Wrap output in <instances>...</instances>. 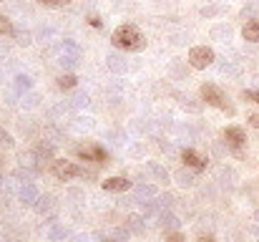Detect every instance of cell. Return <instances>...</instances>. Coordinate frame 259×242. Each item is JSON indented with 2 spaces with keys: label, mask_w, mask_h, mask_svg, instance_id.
<instances>
[{
  "label": "cell",
  "mask_w": 259,
  "mask_h": 242,
  "mask_svg": "<svg viewBox=\"0 0 259 242\" xmlns=\"http://www.w3.org/2000/svg\"><path fill=\"white\" fill-rule=\"evenodd\" d=\"M111 43H113L116 48H121V51H134V53H139V51L146 48L144 33H141L136 25H131V23L118 25V28L113 30V36H111Z\"/></svg>",
  "instance_id": "obj_1"
},
{
  "label": "cell",
  "mask_w": 259,
  "mask_h": 242,
  "mask_svg": "<svg viewBox=\"0 0 259 242\" xmlns=\"http://www.w3.org/2000/svg\"><path fill=\"white\" fill-rule=\"evenodd\" d=\"M199 96H201V101H206V103H209V106H214V109H222V111H224V114H229V116H234V114H237V109L229 103V96H227L217 83H201Z\"/></svg>",
  "instance_id": "obj_2"
},
{
  "label": "cell",
  "mask_w": 259,
  "mask_h": 242,
  "mask_svg": "<svg viewBox=\"0 0 259 242\" xmlns=\"http://www.w3.org/2000/svg\"><path fill=\"white\" fill-rule=\"evenodd\" d=\"M222 136H224V142H227V147L232 149L234 157H244V149H247V131H244L242 126H227V129L222 131Z\"/></svg>",
  "instance_id": "obj_3"
},
{
  "label": "cell",
  "mask_w": 259,
  "mask_h": 242,
  "mask_svg": "<svg viewBox=\"0 0 259 242\" xmlns=\"http://www.w3.org/2000/svg\"><path fill=\"white\" fill-rule=\"evenodd\" d=\"M51 171H53V177L61 179V182H68V179H73V177H83V169H81L76 161H66V159H56L51 164Z\"/></svg>",
  "instance_id": "obj_4"
},
{
  "label": "cell",
  "mask_w": 259,
  "mask_h": 242,
  "mask_svg": "<svg viewBox=\"0 0 259 242\" xmlns=\"http://www.w3.org/2000/svg\"><path fill=\"white\" fill-rule=\"evenodd\" d=\"M217 61V53L209 48V46H194L191 51H189V63H191V68H206V66H211Z\"/></svg>",
  "instance_id": "obj_5"
},
{
  "label": "cell",
  "mask_w": 259,
  "mask_h": 242,
  "mask_svg": "<svg viewBox=\"0 0 259 242\" xmlns=\"http://www.w3.org/2000/svg\"><path fill=\"white\" fill-rule=\"evenodd\" d=\"M76 157L83 161H96V164H108V152L98 144L93 147H76Z\"/></svg>",
  "instance_id": "obj_6"
},
{
  "label": "cell",
  "mask_w": 259,
  "mask_h": 242,
  "mask_svg": "<svg viewBox=\"0 0 259 242\" xmlns=\"http://www.w3.org/2000/svg\"><path fill=\"white\" fill-rule=\"evenodd\" d=\"M181 161H184L186 166L196 169V171L206 169V164H209V159H206L204 154H199L196 149H184V152H181Z\"/></svg>",
  "instance_id": "obj_7"
},
{
  "label": "cell",
  "mask_w": 259,
  "mask_h": 242,
  "mask_svg": "<svg viewBox=\"0 0 259 242\" xmlns=\"http://www.w3.org/2000/svg\"><path fill=\"white\" fill-rule=\"evenodd\" d=\"M101 187L106 192H126V189H131V182L126 177H108V179L101 182Z\"/></svg>",
  "instance_id": "obj_8"
},
{
  "label": "cell",
  "mask_w": 259,
  "mask_h": 242,
  "mask_svg": "<svg viewBox=\"0 0 259 242\" xmlns=\"http://www.w3.org/2000/svg\"><path fill=\"white\" fill-rule=\"evenodd\" d=\"M242 38L249 41V43H259V18L247 20V25L242 28Z\"/></svg>",
  "instance_id": "obj_9"
},
{
  "label": "cell",
  "mask_w": 259,
  "mask_h": 242,
  "mask_svg": "<svg viewBox=\"0 0 259 242\" xmlns=\"http://www.w3.org/2000/svg\"><path fill=\"white\" fill-rule=\"evenodd\" d=\"M78 86V79L73 76V74H61L58 76V88L61 91H71V88H76Z\"/></svg>",
  "instance_id": "obj_10"
},
{
  "label": "cell",
  "mask_w": 259,
  "mask_h": 242,
  "mask_svg": "<svg viewBox=\"0 0 259 242\" xmlns=\"http://www.w3.org/2000/svg\"><path fill=\"white\" fill-rule=\"evenodd\" d=\"M15 30H13V23L5 18V15H0V36H13Z\"/></svg>",
  "instance_id": "obj_11"
},
{
  "label": "cell",
  "mask_w": 259,
  "mask_h": 242,
  "mask_svg": "<svg viewBox=\"0 0 259 242\" xmlns=\"http://www.w3.org/2000/svg\"><path fill=\"white\" fill-rule=\"evenodd\" d=\"M211 36H214V38H229V36H232V30H229V28H224V25H217V28L211 30Z\"/></svg>",
  "instance_id": "obj_12"
},
{
  "label": "cell",
  "mask_w": 259,
  "mask_h": 242,
  "mask_svg": "<svg viewBox=\"0 0 259 242\" xmlns=\"http://www.w3.org/2000/svg\"><path fill=\"white\" fill-rule=\"evenodd\" d=\"M43 5H48V8H63V5H68L71 0H40Z\"/></svg>",
  "instance_id": "obj_13"
},
{
  "label": "cell",
  "mask_w": 259,
  "mask_h": 242,
  "mask_svg": "<svg viewBox=\"0 0 259 242\" xmlns=\"http://www.w3.org/2000/svg\"><path fill=\"white\" fill-rule=\"evenodd\" d=\"M242 98H247V101H254V103H259V91H242Z\"/></svg>",
  "instance_id": "obj_14"
},
{
  "label": "cell",
  "mask_w": 259,
  "mask_h": 242,
  "mask_svg": "<svg viewBox=\"0 0 259 242\" xmlns=\"http://www.w3.org/2000/svg\"><path fill=\"white\" fill-rule=\"evenodd\" d=\"M166 242H186L181 232H166Z\"/></svg>",
  "instance_id": "obj_15"
},
{
  "label": "cell",
  "mask_w": 259,
  "mask_h": 242,
  "mask_svg": "<svg viewBox=\"0 0 259 242\" xmlns=\"http://www.w3.org/2000/svg\"><path fill=\"white\" fill-rule=\"evenodd\" d=\"M108 63H111V68L123 71V63H121V58H118V56H111V58H108Z\"/></svg>",
  "instance_id": "obj_16"
},
{
  "label": "cell",
  "mask_w": 259,
  "mask_h": 242,
  "mask_svg": "<svg viewBox=\"0 0 259 242\" xmlns=\"http://www.w3.org/2000/svg\"><path fill=\"white\" fill-rule=\"evenodd\" d=\"M88 23H91L93 28H103V20H101L96 13H93V15H88Z\"/></svg>",
  "instance_id": "obj_17"
},
{
  "label": "cell",
  "mask_w": 259,
  "mask_h": 242,
  "mask_svg": "<svg viewBox=\"0 0 259 242\" xmlns=\"http://www.w3.org/2000/svg\"><path fill=\"white\" fill-rule=\"evenodd\" d=\"M151 171H154L156 177H161V179H169V174H166V171H164L159 164H151Z\"/></svg>",
  "instance_id": "obj_18"
},
{
  "label": "cell",
  "mask_w": 259,
  "mask_h": 242,
  "mask_svg": "<svg viewBox=\"0 0 259 242\" xmlns=\"http://www.w3.org/2000/svg\"><path fill=\"white\" fill-rule=\"evenodd\" d=\"M254 13H257V5H249L242 10V18H254Z\"/></svg>",
  "instance_id": "obj_19"
},
{
  "label": "cell",
  "mask_w": 259,
  "mask_h": 242,
  "mask_svg": "<svg viewBox=\"0 0 259 242\" xmlns=\"http://www.w3.org/2000/svg\"><path fill=\"white\" fill-rule=\"evenodd\" d=\"M164 225H169V227H179V220H176L174 215H164Z\"/></svg>",
  "instance_id": "obj_20"
},
{
  "label": "cell",
  "mask_w": 259,
  "mask_h": 242,
  "mask_svg": "<svg viewBox=\"0 0 259 242\" xmlns=\"http://www.w3.org/2000/svg\"><path fill=\"white\" fill-rule=\"evenodd\" d=\"M0 144H13V136H10V134H5L3 129H0Z\"/></svg>",
  "instance_id": "obj_21"
},
{
  "label": "cell",
  "mask_w": 259,
  "mask_h": 242,
  "mask_svg": "<svg viewBox=\"0 0 259 242\" xmlns=\"http://www.w3.org/2000/svg\"><path fill=\"white\" fill-rule=\"evenodd\" d=\"M247 121H249L254 129H259V114H249V116H247Z\"/></svg>",
  "instance_id": "obj_22"
},
{
  "label": "cell",
  "mask_w": 259,
  "mask_h": 242,
  "mask_svg": "<svg viewBox=\"0 0 259 242\" xmlns=\"http://www.w3.org/2000/svg\"><path fill=\"white\" fill-rule=\"evenodd\" d=\"M217 13H219L217 8H204V10H201V15H217Z\"/></svg>",
  "instance_id": "obj_23"
},
{
  "label": "cell",
  "mask_w": 259,
  "mask_h": 242,
  "mask_svg": "<svg viewBox=\"0 0 259 242\" xmlns=\"http://www.w3.org/2000/svg\"><path fill=\"white\" fill-rule=\"evenodd\" d=\"M199 242H214V235H199Z\"/></svg>",
  "instance_id": "obj_24"
},
{
  "label": "cell",
  "mask_w": 259,
  "mask_h": 242,
  "mask_svg": "<svg viewBox=\"0 0 259 242\" xmlns=\"http://www.w3.org/2000/svg\"><path fill=\"white\" fill-rule=\"evenodd\" d=\"M103 242H118V240H103Z\"/></svg>",
  "instance_id": "obj_25"
}]
</instances>
